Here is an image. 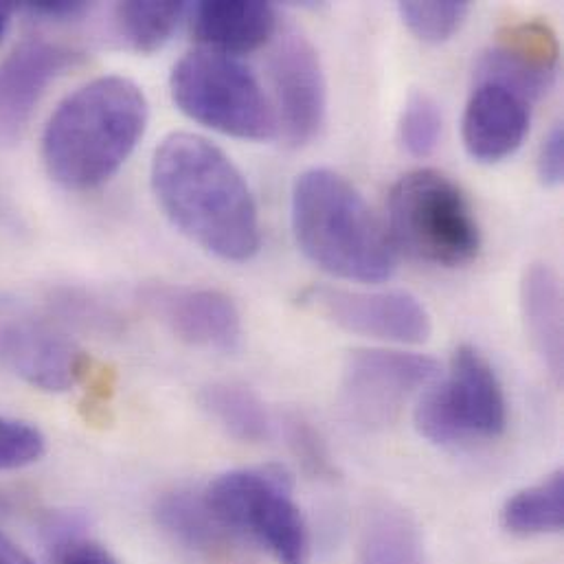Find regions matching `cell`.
Listing matches in <instances>:
<instances>
[{"label": "cell", "instance_id": "6da1fadb", "mask_svg": "<svg viewBox=\"0 0 564 564\" xmlns=\"http://www.w3.org/2000/svg\"><path fill=\"white\" fill-rule=\"evenodd\" d=\"M152 189L170 223L207 253L249 262L262 247L253 192L238 165L209 139L174 132L152 159Z\"/></svg>", "mask_w": 564, "mask_h": 564}, {"label": "cell", "instance_id": "7a4b0ae2", "mask_svg": "<svg viewBox=\"0 0 564 564\" xmlns=\"http://www.w3.org/2000/svg\"><path fill=\"white\" fill-rule=\"evenodd\" d=\"M150 106L139 84L121 75L86 82L48 117L42 132L46 174L68 192L106 185L145 134Z\"/></svg>", "mask_w": 564, "mask_h": 564}, {"label": "cell", "instance_id": "3957f363", "mask_svg": "<svg viewBox=\"0 0 564 564\" xmlns=\"http://www.w3.org/2000/svg\"><path fill=\"white\" fill-rule=\"evenodd\" d=\"M292 229L303 256L347 282H384L393 249L360 192L340 174L314 167L292 187Z\"/></svg>", "mask_w": 564, "mask_h": 564}, {"label": "cell", "instance_id": "277c9868", "mask_svg": "<svg viewBox=\"0 0 564 564\" xmlns=\"http://www.w3.org/2000/svg\"><path fill=\"white\" fill-rule=\"evenodd\" d=\"M389 231L413 260L459 269L477 260L481 231L466 194L437 170L404 174L389 194Z\"/></svg>", "mask_w": 564, "mask_h": 564}, {"label": "cell", "instance_id": "5b68a950", "mask_svg": "<svg viewBox=\"0 0 564 564\" xmlns=\"http://www.w3.org/2000/svg\"><path fill=\"white\" fill-rule=\"evenodd\" d=\"M170 90L183 115L227 137L267 141L280 126L253 70L229 53L189 51L176 62Z\"/></svg>", "mask_w": 564, "mask_h": 564}, {"label": "cell", "instance_id": "8992f818", "mask_svg": "<svg viewBox=\"0 0 564 564\" xmlns=\"http://www.w3.org/2000/svg\"><path fill=\"white\" fill-rule=\"evenodd\" d=\"M290 492L282 468H242L214 479L205 501L227 532L258 541L278 564H310L307 523Z\"/></svg>", "mask_w": 564, "mask_h": 564}, {"label": "cell", "instance_id": "52a82bcc", "mask_svg": "<svg viewBox=\"0 0 564 564\" xmlns=\"http://www.w3.org/2000/svg\"><path fill=\"white\" fill-rule=\"evenodd\" d=\"M417 433L437 446L497 440L508 429V400L490 360L473 345H459L451 373L415 406Z\"/></svg>", "mask_w": 564, "mask_h": 564}, {"label": "cell", "instance_id": "ba28073f", "mask_svg": "<svg viewBox=\"0 0 564 564\" xmlns=\"http://www.w3.org/2000/svg\"><path fill=\"white\" fill-rule=\"evenodd\" d=\"M299 303L345 332L387 343L420 345L433 329L426 307L404 290L310 285L299 294Z\"/></svg>", "mask_w": 564, "mask_h": 564}, {"label": "cell", "instance_id": "9c48e42d", "mask_svg": "<svg viewBox=\"0 0 564 564\" xmlns=\"http://www.w3.org/2000/svg\"><path fill=\"white\" fill-rule=\"evenodd\" d=\"M440 371L437 360L395 349H354L343 365V402L362 424H387Z\"/></svg>", "mask_w": 564, "mask_h": 564}, {"label": "cell", "instance_id": "30bf717a", "mask_svg": "<svg viewBox=\"0 0 564 564\" xmlns=\"http://www.w3.org/2000/svg\"><path fill=\"white\" fill-rule=\"evenodd\" d=\"M141 303L187 345L234 351L242 340V316L236 301L200 285L152 283L139 292Z\"/></svg>", "mask_w": 564, "mask_h": 564}, {"label": "cell", "instance_id": "8fae6325", "mask_svg": "<svg viewBox=\"0 0 564 564\" xmlns=\"http://www.w3.org/2000/svg\"><path fill=\"white\" fill-rule=\"evenodd\" d=\"M0 365L48 393L68 391L88 367L82 349L53 325L15 314H0Z\"/></svg>", "mask_w": 564, "mask_h": 564}, {"label": "cell", "instance_id": "7c38bea8", "mask_svg": "<svg viewBox=\"0 0 564 564\" xmlns=\"http://www.w3.org/2000/svg\"><path fill=\"white\" fill-rule=\"evenodd\" d=\"M561 42L543 20H523L497 31L477 64V82L501 84L530 104L543 97L558 73Z\"/></svg>", "mask_w": 564, "mask_h": 564}, {"label": "cell", "instance_id": "4fadbf2b", "mask_svg": "<svg viewBox=\"0 0 564 564\" xmlns=\"http://www.w3.org/2000/svg\"><path fill=\"white\" fill-rule=\"evenodd\" d=\"M82 59L84 53L68 44L46 37L22 40L0 62V139L20 137L46 88Z\"/></svg>", "mask_w": 564, "mask_h": 564}, {"label": "cell", "instance_id": "5bb4252c", "mask_svg": "<svg viewBox=\"0 0 564 564\" xmlns=\"http://www.w3.org/2000/svg\"><path fill=\"white\" fill-rule=\"evenodd\" d=\"M285 141L294 148L318 137L327 112V84L321 57L299 33L285 35L271 62Z\"/></svg>", "mask_w": 564, "mask_h": 564}, {"label": "cell", "instance_id": "9a60e30c", "mask_svg": "<svg viewBox=\"0 0 564 564\" xmlns=\"http://www.w3.org/2000/svg\"><path fill=\"white\" fill-rule=\"evenodd\" d=\"M530 121L525 97L501 84L477 82L462 121L464 145L475 161L499 163L523 145Z\"/></svg>", "mask_w": 564, "mask_h": 564}, {"label": "cell", "instance_id": "2e32d148", "mask_svg": "<svg viewBox=\"0 0 564 564\" xmlns=\"http://www.w3.org/2000/svg\"><path fill=\"white\" fill-rule=\"evenodd\" d=\"M194 35L205 48L220 53H249L264 46L275 29L278 13L271 2H200L194 7Z\"/></svg>", "mask_w": 564, "mask_h": 564}, {"label": "cell", "instance_id": "e0dca14e", "mask_svg": "<svg viewBox=\"0 0 564 564\" xmlns=\"http://www.w3.org/2000/svg\"><path fill=\"white\" fill-rule=\"evenodd\" d=\"M521 310L532 347L556 382L563 380V285L547 264H534L521 282Z\"/></svg>", "mask_w": 564, "mask_h": 564}, {"label": "cell", "instance_id": "ac0fdd59", "mask_svg": "<svg viewBox=\"0 0 564 564\" xmlns=\"http://www.w3.org/2000/svg\"><path fill=\"white\" fill-rule=\"evenodd\" d=\"M356 564H426L415 521L402 508L389 503L367 512Z\"/></svg>", "mask_w": 564, "mask_h": 564}, {"label": "cell", "instance_id": "d6986e66", "mask_svg": "<svg viewBox=\"0 0 564 564\" xmlns=\"http://www.w3.org/2000/svg\"><path fill=\"white\" fill-rule=\"evenodd\" d=\"M198 402L203 411L234 440L258 444L271 435V415L262 398L236 382H214L207 384Z\"/></svg>", "mask_w": 564, "mask_h": 564}, {"label": "cell", "instance_id": "ffe728a7", "mask_svg": "<svg viewBox=\"0 0 564 564\" xmlns=\"http://www.w3.org/2000/svg\"><path fill=\"white\" fill-rule=\"evenodd\" d=\"M159 525L181 545L194 552H216L227 543L229 532L214 517L205 495L178 490L159 499L154 508Z\"/></svg>", "mask_w": 564, "mask_h": 564}, {"label": "cell", "instance_id": "44dd1931", "mask_svg": "<svg viewBox=\"0 0 564 564\" xmlns=\"http://www.w3.org/2000/svg\"><path fill=\"white\" fill-rule=\"evenodd\" d=\"M501 523L510 534L525 539L563 532V470H556L536 486H530L508 499L501 510Z\"/></svg>", "mask_w": 564, "mask_h": 564}, {"label": "cell", "instance_id": "7402d4cb", "mask_svg": "<svg viewBox=\"0 0 564 564\" xmlns=\"http://www.w3.org/2000/svg\"><path fill=\"white\" fill-rule=\"evenodd\" d=\"M185 13L187 2L130 0L115 7V24L132 51L156 53L170 42Z\"/></svg>", "mask_w": 564, "mask_h": 564}, {"label": "cell", "instance_id": "603a6c76", "mask_svg": "<svg viewBox=\"0 0 564 564\" xmlns=\"http://www.w3.org/2000/svg\"><path fill=\"white\" fill-rule=\"evenodd\" d=\"M398 11L406 29L417 40L426 44H442L448 42L462 29L470 13V4L457 0H409L400 2Z\"/></svg>", "mask_w": 564, "mask_h": 564}, {"label": "cell", "instance_id": "cb8c5ba5", "mask_svg": "<svg viewBox=\"0 0 564 564\" xmlns=\"http://www.w3.org/2000/svg\"><path fill=\"white\" fill-rule=\"evenodd\" d=\"M442 110L433 95L426 90H413L400 115V143L402 148L415 156H431L442 139Z\"/></svg>", "mask_w": 564, "mask_h": 564}, {"label": "cell", "instance_id": "d4e9b609", "mask_svg": "<svg viewBox=\"0 0 564 564\" xmlns=\"http://www.w3.org/2000/svg\"><path fill=\"white\" fill-rule=\"evenodd\" d=\"M46 453V440L37 426L0 415V473L37 464Z\"/></svg>", "mask_w": 564, "mask_h": 564}, {"label": "cell", "instance_id": "484cf974", "mask_svg": "<svg viewBox=\"0 0 564 564\" xmlns=\"http://www.w3.org/2000/svg\"><path fill=\"white\" fill-rule=\"evenodd\" d=\"M283 433H285L290 453L294 455V459L301 464V468L307 475H312L316 479H334L336 477V468H334L332 455L327 451V444L310 422H305L299 415H292L285 420Z\"/></svg>", "mask_w": 564, "mask_h": 564}, {"label": "cell", "instance_id": "4316f807", "mask_svg": "<svg viewBox=\"0 0 564 564\" xmlns=\"http://www.w3.org/2000/svg\"><path fill=\"white\" fill-rule=\"evenodd\" d=\"M539 178L545 187H558L564 176V130L556 123L545 137L539 152Z\"/></svg>", "mask_w": 564, "mask_h": 564}, {"label": "cell", "instance_id": "83f0119b", "mask_svg": "<svg viewBox=\"0 0 564 564\" xmlns=\"http://www.w3.org/2000/svg\"><path fill=\"white\" fill-rule=\"evenodd\" d=\"M22 11H26L33 18H42L48 22H70L79 20L90 11V2L82 0H35V2H22Z\"/></svg>", "mask_w": 564, "mask_h": 564}, {"label": "cell", "instance_id": "f1b7e54d", "mask_svg": "<svg viewBox=\"0 0 564 564\" xmlns=\"http://www.w3.org/2000/svg\"><path fill=\"white\" fill-rule=\"evenodd\" d=\"M59 564H121L110 550L88 539H70L59 550Z\"/></svg>", "mask_w": 564, "mask_h": 564}, {"label": "cell", "instance_id": "f546056e", "mask_svg": "<svg viewBox=\"0 0 564 564\" xmlns=\"http://www.w3.org/2000/svg\"><path fill=\"white\" fill-rule=\"evenodd\" d=\"M0 564H35L31 556L0 530Z\"/></svg>", "mask_w": 564, "mask_h": 564}, {"label": "cell", "instance_id": "4dcf8cb0", "mask_svg": "<svg viewBox=\"0 0 564 564\" xmlns=\"http://www.w3.org/2000/svg\"><path fill=\"white\" fill-rule=\"evenodd\" d=\"M13 9H15L13 4H9V2H0V42H2V37L7 35V31H9Z\"/></svg>", "mask_w": 564, "mask_h": 564}]
</instances>
